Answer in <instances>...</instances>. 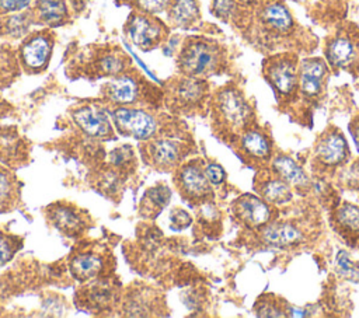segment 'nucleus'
<instances>
[{
	"instance_id": "nucleus-32",
	"label": "nucleus",
	"mask_w": 359,
	"mask_h": 318,
	"mask_svg": "<svg viewBox=\"0 0 359 318\" xmlns=\"http://www.w3.org/2000/svg\"><path fill=\"white\" fill-rule=\"evenodd\" d=\"M29 0H0V10L3 11H18L25 8Z\"/></svg>"
},
{
	"instance_id": "nucleus-13",
	"label": "nucleus",
	"mask_w": 359,
	"mask_h": 318,
	"mask_svg": "<svg viewBox=\"0 0 359 318\" xmlns=\"http://www.w3.org/2000/svg\"><path fill=\"white\" fill-rule=\"evenodd\" d=\"M269 78L273 87L283 95L290 94L297 83L296 70L289 62H279L269 69Z\"/></svg>"
},
{
	"instance_id": "nucleus-36",
	"label": "nucleus",
	"mask_w": 359,
	"mask_h": 318,
	"mask_svg": "<svg viewBox=\"0 0 359 318\" xmlns=\"http://www.w3.org/2000/svg\"><path fill=\"white\" fill-rule=\"evenodd\" d=\"M353 139H355V143L358 146V150H359V123L355 126L353 129Z\"/></svg>"
},
{
	"instance_id": "nucleus-10",
	"label": "nucleus",
	"mask_w": 359,
	"mask_h": 318,
	"mask_svg": "<svg viewBox=\"0 0 359 318\" xmlns=\"http://www.w3.org/2000/svg\"><path fill=\"white\" fill-rule=\"evenodd\" d=\"M208 177L199 165L188 164L180 172V184L185 193L191 196H203L209 191Z\"/></svg>"
},
{
	"instance_id": "nucleus-20",
	"label": "nucleus",
	"mask_w": 359,
	"mask_h": 318,
	"mask_svg": "<svg viewBox=\"0 0 359 318\" xmlns=\"http://www.w3.org/2000/svg\"><path fill=\"white\" fill-rule=\"evenodd\" d=\"M171 20L178 25H188L198 17V6L195 0H175L170 10Z\"/></svg>"
},
{
	"instance_id": "nucleus-30",
	"label": "nucleus",
	"mask_w": 359,
	"mask_h": 318,
	"mask_svg": "<svg viewBox=\"0 0 359 318\" xmlns=\"http://www.w3.org/2000/svg\"><path fill=\"white\" fill-rule=\"evenodd\" d=\"M11 191H13V186H11L10 178L6 175V172L0 170V203H4L10 198Z\"/></svg>"
},
{
	"instance_id": "nucleus-16",
	"label": "nucleus",
	"mask_w": 359,
	"mask_h": 318,
	"mask_svg": "<svg viewBox=\"0 0 359 318\" xmlns=\"http://www.w3.org/2000/svg\"><path fill=\"white\" fill-rule=\"evenodd\" d=\"M264 22L273 31L278 32H287L292 28V15L289 14L287 8L279 3L269 4L264 10Z\"/></svg>"
},
{
	"instance_id": "nucleus-35",
	"label": "nucleus",
	"mask_w": 359,
	"mask_h": 318,
	"mask_svg": "<svg viewBox=\"0 0 359 318\" xmlns=\"http://www.w3.org/2000/svg\"><path fill=\"white\" fill-rule=\"evenodd\" d=\"M289 314L292 315V317H304V315H307V312L304 311V310H302V308H296V307H290L289 308Z\"/></svg>"
},
{
	"instance_id": "nucleus-11",
	"label": "nucleus",
	"mask_w": 359,
	"mask_h": 318,
	"mask_svg": "<svg viewBox=\"0 0 359 318\" xmlns=\"http://www.w3.org/2000/svg\"><path fill=\"white\" fill-rule=\"evenodd\" d=\"M49 53H50V43L48 38L42 35H36L22 46L21 56L25 66L31 69H39L45 66V63L48 62Z\"/></svg>"
},
{
	"instance_id": "nucleus-3",
	"label": "nucleus",
	"mask_w": 359,
	"mask_h": 318,
	"mask_svg": "<svg viewBox=\"0 0 359 318\" xmlns=\"http://www.w3.org/2000/svg\"><path fill=\"white\" fill-rule=\"evenodd\" d=\"M114 119L122 132L137 139L150 137L156 130V120L142 109L118 108L114 112Z\"/></svg>"
},
{
	"instance_id": "nucleus-27",
	"label": "nucleus",
	"mask_w": 359,
	"mask_h": 318,
	"mask_svg": "<svg viewBox=\"0 0 359 318\" xmlns=\"http://www.w3.org/2000/svg\"><path fill=\"white\" fill-rule=\"evenodd\" d=\"M144 199H147L151 203V209H160L167 205L170 199V191L165 186H157L151 189Z\"/></svg>"
},
{
	"instance_id": "nucleus-4",
	"label": "nucleus",
	"mask_w": 359,
	"mask_h": 318,
	"mask_svg": "<svg viewBox=\"0 0 359 318\" xmlns=\"http://www.w3.org/2000/svg\"><path fill=\"white\" fill-rule=\"evenodd\" d=\"M348 147L339 132L325 133L316 147V157L324 165H337L345 160Z\"/></svg>"
},
{
	"instance_id": "nucleus-7",
	"label": "nucleus",
	"mask_w": 359,
	"mask_h": 318,
	"mask_svg": "<svg viewBox=\"0 0 359 318\" xmlns=\"http://www.w3.org/2000/svg\"><path fill=\"white\" fill-rule=\"evenodd\" d=\"M327 74L325 63L320 59H307L300 66L299 80L302 92L307 97L318 95L323 87V80Z\"/></svg>"
},
{
	"instance_id": "nucleus-28",
	"label": "nucleus",
	"mask_w": 359,
	"mask_h": 318,
	"mask_svg": "<svg viewBox=\"0 0 359 318\" xmlns=\"http://www.w3.org/2000/svg\"><path fill=\"white\" fill-rule=\"evenodd\" d=\"M137 3V6L149 13H157L161 11L163 8L167 7V4L170 3V0H135Z\"/></svg>"
},
{
	"instance_id": "nucleus-18",
	"label": "nucleus",
	"mask_w": 359,
	"mask_h": 318,
	"mask_svg": "<svg viewBox=\"0 0 359 318\" xmlns=\"http://www.w3.org/2000/svg\"><path fill=\"white\" fill-rule=\"evenodd\" d=\"M180 157V147L174 140L161 139L151 144V158L157 165L170 167Z\"/></svg>"
},
{
	"instance_id": "nucleus-25",
	"label": "nucleus",
	"mask_w": 359,
	"mask_h": 318,
	"mask_svg": "<svg viewBox=\"0 0 359 318\" xmlns=\"http://www.w3.org/2000/svg\"><path fill=\"white\" fill-rule=\"evenodd\" d=\"M337 220L345 228L359 231V207L345 203L337 212Z\"/></svg>"
},
{
	"instance_id": "nucleus-19",
	"label": "nucleus",
	"mask_w": 359,
	"mask_h": 318,
	"mask_svg": "<svg viewBox=\"0 0 359 318\" xmlns=\"http://www.w3.org/2000/svg\"><path fill=\"white\" fill-rule=\"evenodd\" d=\"M261 193L265 200L269 203H276V205H283L287 203L293 193L290 191V185L283 181L282 178L278 179H268L264 182L261 186Z\"/></svg>"
},
{
	"instance_id": "nucleus-17",
	"label": "nucleus",
	"mask_w": 359,
	"mask_h": 318,
	"mask_svg": "<svg viewBox=\"0 0 359 318\" xmlns=\"http://www.w3.org/2000/svg\"><path fill=\"white\" fill-rule=\"evenodd\" d=\"M355 55V48L352 42L346 38L334 39L327 48V59L332 66L342 67L351 63Z\"/></svg>"
},
{
	"instance_id": "nucleus-34",
	"label": "nucleus",
	"mask_w": 359,
	"mask_h": 318,
	"mask_svg": "<svg viewBox=\"0 0 359 318\" xmlns=\"http://www.w3.org/2000/svg\"><path fill=\"white\" fill-rule=\"evenodd\" d=\"M11 256V244L0 235V265L8 261Z\"/></svg>"
},
{
	"instance_id": "nucleus-2",
	"label": "nucleus",
	"mask_w": 359,
	"mask_h": 318,
	"mask_svg": "<svg viewBox=\"0 0 359 318\" xmlns=\"http://www.w3.org/2000/svg\"><path fill=\"white\" fill-rule=\"evenodd\" d=\"M219 116L231 127H243L247 125L251 109L243 95L237 90H223L217 97Z\"/></svg>"
},
{
	"instance_id": "nucleus-31",
	"label": "nucleus",
	"mask_w": 359,
	"mask_h": 318,
	"mask_svg": "<svg viewBox=\"0 0 359 318\" xmlns=\"http://www.w3.org/2000/svg\"><path fill=\"white\" fill-rule=\"evenodd\" d=\"M171 220H172V227L174 228H184L191 223V219H189L188 213H185L181 209H175L171 213Z\"/></svg>"
},
{
	"instance_id": "nucleus-23",
	"label": "nucleus",
	"mask_w": 359,
	"mask_h": 318,
	"mask_svg": "<svg viewBox=\"0 0 359 318\" xmlns=\"http://www.w3.org/2000/svg\"><path fill=\"white\" fill-rule=\"evenodd\" d=\"M53 220H55V224L60 230L67 231V233L77 231V228L81 224L80 217L72 209H57L53 213Z\"/></svg>"
},
{
	"instance_id": "nucleus-5",
	"label": "nucleus",
	"mask_w": 359,
	"mask_h": 318,
	"mask_svg": "<svg viewBox=\"0 0 359 318\" xmlns=\"http://www.w3.org/2000/svg\"><path fill=\"white\" fill-rule=\"evenodd\" d=\"M269 206L259 198L244 195L236 202V214L248 226H264L269 219Z\"/></svg>"
},
{
	"instance_id": "nucleus-29",
	"label": "nucleus",
	"mask_w": 359,
	"mask_h": 318,
	"mask_svg": "<svg viewBox=\"0 0 359 318\" xmlns=\"http://www.w3.org/2000/svg\"><path fill=\"white\" fill-rule=\"evenodd\" d=\"M205 174L209 179V182L217 185L220 184L223 179H224V171L220 165L217 164H209L206 168H205Z\"/></svg>"
},
{
	"instance_id": "nucleus-14",
	"label": "nucleus",
	"mask_w": 359,
	"mask_h": 318,
	"mask_svg": "<svg viewBox=\"0 0 359 318\" xmlns=\"http://www.w3.org/2000/svg\"><path fill=\"white\" fill-rule=\"evenodd\" d=\"M241 148L245 154L257 160H265L271 154V143L259 130H247L241 136Z\"/></svg>"
},
{
	"instance_id": "nucleus-8",
	"label": "nucleus",
	"mask_w": 359,
	"mask_h": 318,
	"mask_svg": "<svg viewBox=\"0 0 359 318\" xmlns=\"http://www.w3.org/2000/svg\"><path fill=\"white\" fill-rule=\"evenodd\" d=\"M77 125L91 136H105L111 132L109 120L102 109L97 106H84L74 112Z\"/></svg>"
},
{
	"instance_id": "nucleus-24",
	"label": "nucleus",
	"mask_w": 359,
	"mask_h": 318,
	"mask_svg": "<svg viewBox=\"0 0 359 318\" xmlns=\"http://www.w3.org/2000/svg\"><path fill=\"white\" fill-rule=\"evenodd\" d=\"M203 95V85L201 81L196 80H184L178 85V97L182 102L191 104L196 102Z\"/></svg>"
},
{
	"instance_id": "nucleus-15",
	"label": "nucleus",
	"mask_w": 359,
	"mask_h": 318,
	"mask_svg": "<svg viewBox=\"0 0 359 318\" xmlns=\"http://www.w3.org/2000/svg\"><path fill=\"white\" fill-rule=\"evenodd\" d=\"M107 94L114 102L129 104L137 97V84L132 77L121 76L108 84Z\"/></svg>"
},
{
	"instance_id": "nucleus-26",
	"label": "nucleus",
	"mask_w": 359,
	"mask_h": 318,
	"mask_svg": "<svg viewBox=\"0 0 359 318\" xmlns=\"http://www.w3.org/2000/svg\"><path fill=\"white\" fill-rule=\"evenodd\" d=\"M337 268L338 272L351 280H359V269L352 262L349 254L346 251H339L337 255Z\"/></svg>"
},
{
	"instance_id": "nucleus-21",
	"label": "nucleus",
	"mask_w": 359,
	"mask_h": 318,
	"mask_svg": "<svg viewBox=\"0 0 359 318\" xmlns=\"http://www.w3.org/2000/svg\"><path fill=\"white\" fill-rule=\"evenodd\" d=\"M101 265V259L95 255H80L73 261L72 270L79 279H90L100 272Z\"/></svg>"
},
{
	"instance_id": "nucleus-9",
	"label": "nucleus",
	"mask_w": 359,
	"mask_h": 318,
	"mask_svg": "<svg viewBox=\"0 0 359 318\" xmlns=\"http://www.w3.org/2000/svg\"><path fill=\"white\" fill-rule=\"evenodd\" d=\"M300 230L290 223H272L262 230V238L273 247H289L302 240Z\"/></svg>"
},
{
	"instance_id": "nucleus-12",
	"label": "nucleus",
	"mask_w": 359,
	"mask_h": 318,
	"mask_svg": "<svg viewBox=\"0 0 359 318\" xmlns=\"http://www.w3.org/2000/svg\"><path fill=\"white\" fill-rule=\"evenodd\" d=\"M273 170L276 171V174L286 181L290 186H296V188H302V186H307L309 179L306 177V172L303 171V168L293 161L290 157L287 155H278L273 160L272 164Z\"/></svg>"
},
{
	"instance_id": "nucleus-22",
	"label": "nucleus",
	"mask_w": 359,
	"mask_h": 318,
	"mask_svg": "<svg viewBox=\"0 0 359 318\" xmlns=\"http://www.w3.org/2000/svg\"><path fill=\"white\" fill-rule=\"evenodd\" d=\"M38 14L45 22H59L65 14V3L62 0H38Z\"/></svg>"
},
{
	"instance_id": "nucleus-1",
	"label": "nucleus",
	"mask_w": 359,
	"mask_h": 318,
	"mask_svg": "<svg viewBox=\"0 0 359 318\" xmlns=\"http://www.w3.org/2000/svg\"><path fill=\"white\" fill-rule=\"evenodd\" d=\"M219 64V50L208 42H192L181 55V67L189 76H202L213 71Z\"/></svg>"
},
{
	"instance_id": "nucleus-6",
	"label": "nucleus",
	"mask_w": 359,
	"mask_h": 318,
	"mask_svg": "<svg viewBox=\"0 0 359 318\" xmlns=\"http://www.w3.org/2000/svg\"><path fill=\"white\" fill-rule=\"evenodd\" d=\"M161 27L146 15H135L129 22V36L139 48H150L161 38Z\"/></svg>"
},
{
	"instance_id": "nucleus-33",
	"label": "nucleus",
	"mask_w": 359,
	"mask_h": 318,
	"mask_svg": "<svg viewBox=\"0 0 359 318\" xmlns=\"http://www.w3.org/2000/svg\"><path fill=\"white\" fill-rule=\"evenodd\" d=\"M234 3L233 0H216L215 1V11L220 17H229L233 11Z\"/></svg>"
}]
</instances>
